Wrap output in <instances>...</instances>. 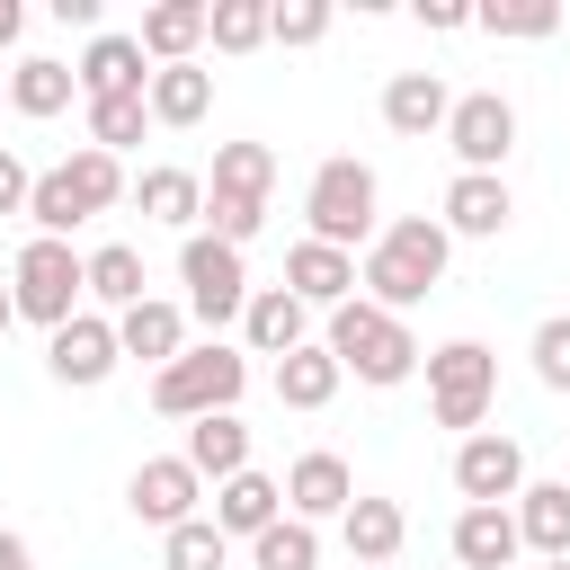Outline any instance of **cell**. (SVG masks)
<instances>
[{
  "instance_id": "40",
  "label": "cell",
  "mask_w": 570,
  "mask_h": 570,
  "mask_svg": "<svg viewBox=\"0 0 570 570\" xmlns=\"http://www.w3.org/2000/svg\"><path fill=\"white\" fill-rule=\"evenodd\" d=\"M419 27H436V36H454V27H472V9H463V0H419Z\"/></svg>"
},
{
  "instance_id": "28",
  "label": "cell",
  "mask_w": 570,
  "mask_h": 570,
  "mask_svg": "<svg viewBox=\"0 0 570 570\" xmlns=\"http://www.w3.org/2000/svg\"><path fill=\"white\" fill-rule=\"evenodd\" d=\"M205 107H214V71H196V62L151 71V125H205Z\"/></svg>"
},
{
  "instance_id": "13",
  "label": "cell",
  "mask_w": 570,
  "mask_h": 570,
  "mask_svg": "<svg viewBox=\"0 0 570 570\" xmlns=\"http://www.w3.org/2000/svg\"><path fill=\"white\" fill-rule=\"evenodd\" d=\"M142 36H89L80 53V98H151V71H142Z\"/></svg>"
},
{
  "instance_id": "7",
  "label": "cell",
  "mask_w": 570,
  "mask_h": 570,
  "mask_svg": "<svg viewBox=\"0 0 570 570\" xmlns=\"http://www.w3.org/2000/svg\"><path fill=\"white\" fill-rule=\"evenodd\" d=\"M490 392H499V356H490L481 338H445V347L428 356V410H436V428H463V436H481V410H490Z\"/></svg>"
},
{
  "instance_id": "9",
  "label": "cell",
  "mask_w": 570,
  "mask_h": 570,
  "mask_svg": "<svg viewBox=\"0 0 570 570\" xmlns=\"http://www.w3.org/2000/svg\"><path fill=\"white\" fill-rule=\"evenodd\" d=\"M445 142H454V160H463V169L499 178V160L517 151V107H508L499 89H472V98H454V116H445Z\"/></svg>"
},
{
  "instance_id": "20",
  "label": "cell",
  "mask_w": 570,
  "mask_h": 570,
  "mask_svg": "<svg viewBox=\"0 0 570 570\" xmlns=\"http://www.w3.org/2000/svg\"><path fill=\"white\" fill-rule=\"evenodd\" d=\"M525 534H517V508H463L454 517V561L463 570H517Z\"/></svg>"
},
{
  "instance_id": "26",
  "label": "cell",
  "mask_w": 570,
  "mask_h": 570,
  "mask_svg": "<svg viewBox=\"0 0 570 570\" xmlns=\"http://www.w3.org/2000/svg\"><path fill=\"white\" fill-rule=\"evenodd\" d=\"M187 463H196V481H205V472H214V481L249 472V428H240V410L196 419V428H187Z\"/></svg>"
},
{
  "instance_id": "36",
  "label": "cell",
  "mask_w": 570,
  "mask_h": 570,
  "mask_svg": "<svg viewBox=\"0 0 570 570\" xmlns=\"http://www.w3.org/2000/svg\"><path fill=\"white\" fill-rule=\"evenodd\" d=\"M267 18H276L267 0H214V27H205V36H214L223 53H249V45H267Z\"/></svg>"
},
{
  "instance_id": "29",
  "label": "cell",
  "mask_w": 570,
  "mask_h": 570,
  "mask_svg": "<svg viewBox=\"0 0 570 570\" xmlns=\"http://www.w3.org/2000/svg\"><path fill=\"white\" fill-rule=\"evenodd\" d=\"M134 205L151 214V223H205V178L196 169H142V187H134Z\"/></svg>"
},
{
  "instance_id": "2",
  "label": "cell",
  "mask_w": 570,
  "mask_h": 570,
  "mask_svg": "<svg viewBox=\"0 0 570 570\" xmlns=\"http://www.w3.org/2000/svg\"><path fill=\"white\" fill-rule=\"evenodd\" d=\"M330 356H338V374H356V383H410L419 374V338H410V321L401 312H383V303H338L330 312V338H321Z\"/></svg>"
},
{
  "instance_id": "23",
  "label": "cell",
  "mask_w": 570,
  "mask_h": 570,
  "mask_svg": "<svg viewBox=\"0 0 570 570\" xmlns=\"http://www.w3.org/2000/svg\"><path fill=\"white\" fill-rule=\"evenodd\" d=\"M338 534H347V561H356V570H383V561H401L410 517H401L392 499H356V508L338 517Z\"/></svg>"
},
{
  "instance_id": "39",
  "label": "cell",
  "mask_w": 570,
  "mask_h": 570,
  "mask_svg": "<svg viewBox=\"0 0 570 570\" xmlns=\"http://www.w3.org/2000/svg\"><path fill=\"white\" fill-rule=\"evenodd\" d=\"M27 196H36V169L18 151H0V214H27Z\"/></svg>"
},
{
  "instance_id": "35",
  "label": "cell",
  "mask_w": 570,
  "mask_h": 570,
  "mask_svg": "<svg viewBox=\"0 0 570 570\" xmlns=\"http://www.w3.org/2000/svg\"><path fill=\"white\" fill-rule=\"evenodd\" d=\"M472 27H490V36H525V45H534V36L561 27V9H552V0H490V9H472Z\"/></svg>"
},
{
  "instance_id": "41",
  "label": "cell",
  "mask_w": 570,
  "mask_h": 570,
  "mask_svg": "<svg viewBox=\"0 0 570 570\" xmlns=\"http://www.w3.org/2000/svg\"><path fill=\"white\" fill-rule=\"evenodd\" d=\"M0 570H36V552H27V534H0Z\"/></svg>"
},
{
  "instance_id": "4",
  "label": "cell",
  "mask_w": 570,
  "mask_h": 570,
  "mask_svg": "<svg viewBox=\"0 0 570 570\" xmlns=\"http://www.w3.org/2000/svg\"><path fill=\"white\" fill-rule=\"evenodd\" d=\"M9 294H18V321H36L45 338L62 330V321H80V294H89V258L71 249V240H27L18 249V267H9Z\"/></svg>"
},
{
  "instance_id": "27",
  "label": "cell",
  "mask_w": 570,
  "mask_h": 570,
  "mask_svg": "<svg viewBox=\"0 0 570 570\" xmlns=\"http://www.w3.org/2000/svg\"><path fill=\"white\" fill-rule=\"evenodd\" d=\"M71 89H80V71L53 62V53H27V62L9 71V107H18V116H62Z\"/></svg>"
},
{
  "instance_id": "43",
  "label": "cell",
  "mask_w": 570,
  "mask_h": 570,
  "mask_svg": "<svg viewBox=\"0 0 570 570\" xmlns=\"http://www.w3.org/2000/svg\"><path fill=\"white\" fill-rule=\"evenodd\" d=\"M9 321H18V294H9V285H0V330H9Z\"/></svg>"
},
{
  "instance_id": "33",
  "label": "cell",
  "mask_w": 570,
  "mask_h": 570,
  "mask_svg": "<svg viewBox=\"0 0 570 570\" xmlns=\"http://www.w3.org/2000/svg\"><path fill=\"white\" fill-rule=\"evenodd\" d=\"M142 125H151V98H89V151H125L142 142Z\"/></svg>"
},
{
  "instance_id": "21",
  "label": "cell",
  "mask_w": 570,
  "mask_h": 570,
  "mask_svg": "<svg viewBox=\"0 0 570 570\" xmlns=\"http://www.w3.org/2000/svg\"><path fill=\"white\" fill-rule=\"evenodd\" d=\"M276 517H285V490H276L267 472H232V481H214V525H223V534H249V543H258Z\"/></svg>"
},
{
  "instance_id": "14",
  "label": "cell",
  "mask_w": 570,
  "mask_h": 570,
  "mask_svg": "<svg viewBox=\"0 0 570 570\" xmlns=\"http://www.w3.org/2000/svg\"><path fill=\"white\" fill-rule=\"evenodd\" d=\"M285 294L338 312V303H356V258L330 249V240H294V249H285Z\"/></svg>"
},
{
  "instance_id": "10",
  "label": "cell",
  "mask_w": 570,
  "mask_h": 570,
  "mask_svg": "<svg viewBox=\"0 0 570 570\" xmlns=\"http://www.w3.org/2000/svg\"><path fill=\"white\" fill-rule=\"evenodd\" d=\"M454 490H463L472 508H508V499L525 490V445H517V436H490V428L463 436V445H454Z\"/></svg>"
},
{
  "instance_id": "32",
  "label": "cell",
  "mask_w": 570,
  "mask_h": 570,
  "mask_svg": "<svg viewBox=\"0 0 570 570\" xmlns=\"http://www.w3.org/2000/svg\"><path fill=\"white\" fill-rule=\"evenodd\" d=\"M223 561H232V534L214 517H187L160 534V570H223Z\"/></svg>"
},
{
  "instance_id": "11",
  "label": "cell",
  "mask_w": 570,
  "mask_h": 570,
  "mask_svg": "<svg viewBox=\"0 0 570 570\" xmlns=\"http://www.w3.org/2000/svg\"><path fill=\"white\" fill-rule=\"evenodd\" d=\"M196 490H205V481H196V463H187V454H151V463H134L125 508H134L142 525H160V534H169V525H187V517H196Z\"/></svg>"
},
{
  "instance_id": "6",
  "label": "cell",
  "mask_w": 570,
  "mask_h": 570,
  "mask_svg": "<svg viewBox=\"0 0 570 570\" xmlns=\"http://www.w3.org/2000/svg\"><path fill=\"white\" fill-rule=\"evenodd\" d=\"M374 205H383V187H374V169H365V160H321V169H312V187H303L312 240H330V249H347V258H356V240L374 232Z\"/></svg>"
},
{
  "instance_id": "15",
  "label": "cell",
  "mask_w": 570,
  "mask_h": 570,
  "mask_svg": "<svg viewBox=\"0 0 570 570\" xmlns=\"http://www.w3.org/2000/svg\"><path fill=\"white\" fill-rule=\"evenodd\" d=\"M517 223V196H508V178H481V169H463L454 187H445V232H463V240H499Z\"/></svg>"
},
{
  "instance_id": "25",
  "label": "cell",
  "mask_w": 570,
  "mask_h": 570,
  "mask_svg": "<svg viewBox=\"0 0 570 570\" xmlns=\"http://www.w3.org/2000/svg\"><path fill=\"white\" fill-rule=\"evenodd\" d=\"M267 187H276V151H267V142H223V151H214V187H205V196H223V205H267Z\"/></svg>"
},
{
  "instance_id": "45",
  "label": "cell",
  "mask_w": 570,
  "mask_h": 570,
  "mask_svg": "<svg viewBox=\"0 0 570 570\" xmlns=\"http://www.w3.org/2000/svg\"><path fill=\"white\" fill-rule=\"evenodd\" d=\"M0 107H9V89H0Z\"/></svg>"
},
{
  "instance_id": "24",
  "label": "cell",
  "mask_w": 570,
  "mask_h": 570,
  "mask_svg": "<svg viewBox=\"0 0 570 570\" xmlns=\"http://www.w3.org/2000/svg\"><path fill=\"white\" fill-rule=\"evenodd\" d=\"M517 534L543 561H570V481H525L517 490Z\"/></svg>"
},
{
  "instance_id": "16",
  "label": "cell",
  "mask_w": 570,
  "mask_h": 570,
  "mask_svg": "<svg viewBox=\"0 0 570 570\" xmlns=\"http://www.w3.org/2000/svg\"><path fill=\"white\" fill-rule=\"evenodd\" d=\"M240 330H249V347H258V356H276V365H285L294 347H312V338H303V330H312V303H303V294H285V285H258V294H249V312H240Z\"/></svg>"
},
{
  "instance_id": "5",
  "label": "cell",
  "mask_w": 570,
  "mask_h": 570,
  "mask_svg": "<svg viewBox=\"0 0 570 570\" xmlns=\"http://www.w3.org/2000/svg\"><path fill=\"white\" fill-rule=\"evenodd\" d=\"M240 383H249V356H240V347H223V338H205V347H187L178 365H160V374H151V410L196 428V419L232 410V401H240Z\"/></svg>"
},
{
  "instance_id": "12",
  "label": "cell",
  "mask_w": 570,
  "mask_h": 570,
  "mask_svg": "<svg viewBox=\"0 0 570 570\" xmlns=\"http://www.w3.org/2000/svg\"><path fill=\"white\" fill-rule=\"evenodd\" d=\"M116 356H125V347H116V321H98V312H80V321H62V330L45 338V374H53V383H80V392L107 383Z\"/></svg>"
},
{
  "instance_id": "8",
  "label": "cell",
  "mask_w": 570,
  "mask_h": 570,
  "mask_svg": "<svg viewBox=\"0 0 570 570\" xmlns=\"http://www.w3.org/2000/svg\"><path fill=\"white\" fill-rule=\"evenodd\" d=\"M178 285H187V312H196L205 330H223V321L249 312V267H240V249L214 240V232H187V249H178Z\"/></svg>"
},
{
  "instance_id": "44",
  "label": "cell",
  "mask_w": 570,
  "mask_h": 570,
  "mask_svg": "<svg viewBox=\"0 0 570 570\" xmlns=\"http://www.w3.org/2000/svg\"><path fill=\"white\" fill-rule=\"evenodd\" d=\"M543 570H570V561H543Z\"/></svg>"
},
{
  "instance_id": "31",
  "label": "cell",
  "mask_w": 570,
  "mask_h": 570,
  "mask_svg": "<svg viewBox=\"0 0 570 570\" xmlns=\"http://www.w3.org/2000/svg\"><path fill=\"white\" fill-rule=\"evenodd\" d=\"M330 392H338V356L330 347H294L276 365V401L285 410H330Z\"/></svg>"
},
{
  "instance_id": "34",
  "label": "cell",
  "mask_w": 570,
  "mask_h": 570,
  "mask_svg": "<svg viewBox=\"0 0 570 570\" xmlns=\"http://www.w3.org/2000/svg\"><path fill=\"white\" fill-rule=\"evenodd\" d=\"M249 561H258V570H312V561H321V534H312L303 517H276V525L249 543Z\"/></svg>"
},
{
  "instance_id": "18",
  "label": "cell",
  "mask_w": 570,
  "mask_h": 570,
  "mask_svg": "<svg viewBox=\"0 0 570 570\" xmlns=\"http://www.w3.org/2000/svg\"><path fill=\"white\" fill-rule=\"evenodd\" d=\"M285 508H294L303 525H321V517H347V508H356V472H347L338 454H303V463L285 472Z\"/></svg>"
},
{
  "instance_id": "42",
  "label": "cell",
  "mask_w": 570,
  "mask_h": 570,
  "mask_svg": "<svg viewBox=\"0 0 570 570\" xmlns=\"http://www.w3.org/2000/svg\"><path fill=\"white\" fill-rule=\"evenodd\" d=\"M18 27H27V9H18V0H0V45H18Z\"/></svg>"
},
{
  "instance_id": "22",
  "label": "cell",
  "mask_w": 570,
  "mask_h": 570,
  "mask_svg": "<svg viewBox=\"0 0 570 570\" xmlns=\"http://www.w3.org/2000/svg\"><path fill=\"white\" fill-rule=\"evenodd\" d=\"M205 27H214V0H160V9H142V53L169 71L205 45Z\"/></svg>"
},
{
  "instance_id": "1",
  "label": "cell",
  "mask_w": 570,
  "mask_h": 570,
  "mask_svg": "<svg viewBox=\"0 0 570 570\" xmlns=\"http://www.w3.org/2000/svg\"><path fill=\"white\" fill-rule=\"evenodd\" d=\"M445 258H454V232H445L436 214H401V223H383V232H374V249H365L356 285H365V303L410 312V303H428V294L445 285Z\"/></svg>"
},
{
  "instance_id": "46",
  "label": "cell",
  "mask_w": 570,
  "mask_h": 570,
  "mask_svg": "<svg viewBox=\"0 0 570 570\" xmlns=\"http://www.w3.org/2000/svg\"><path fill=\"white\" fill-rule=\"evenodd\" d=\"M383 570H392V561H383Z\"/></svg>"
},
{
  "instance_id": "19",
  "label": "cell",
  "mask_w": 570,
  "mask_h": 570,
  "mask_svg": "<svg viewBox=\"0 0 570 570\" xmlns=\"http://www.w3.org/2000/svg\"><path fill=\"white\" fill-rule=\"evenodd\" d=\"M445 116H454V89L436 80V71H392V89H383V125L392 134H445Z\"/></svg>"
},
{
  "instance_id": "17",
  "label": "cell",
  "mask_w": 570,
  "mask_h": 570,
  "mask_svg": "<svg viewBox=\"0 0 570 570\" xmlns=\"http://www.w3.org/2000/svg\"><path fill=\"white\" fill-rule=\"evenodd\" d=\"M116 347H125V356H142V365L160 374V365H178V356H187V312L151 294V303H134V312H116Z\"/></svg>"
},
{
  "instance_id": "37",
  "label": "cell",
  "mask_w": 570,
  "mask_h": 570,
  "mask_svg": "<svg viewBox=\"0 0 570 570\" xmlns=\"http://www.w3.org/2000/svg\"><path fill=\"white\" fill-rule=\"evenodd\" d=\"M267 36H276V45H321V36H330V0H276Z\"/></svg>"
},
{
  "instance_id": "38",
  "label": "cell",
  "mask_w": 570,
  "mask_h": 570,
  "mask_svg": "<svg viewBox=\"0 0 570 570\" xmlns=\"http://www.w3.org/2000/svg\"><path fill=\"white\" fill-rule=\"evenodd\" d=\"M534 374H543L552 392H570V312H552V321L534 330Z\"/></svg>"
},
{
  "instance_id": "30",
  "label": "cell",
  "mask_w": 570,
  "mask_h": 570,
  "mask_svg": "<svg viewBox=\"0 0 570 570\" xmlns=\"http://www.w3.org/2000/svg\"><path fill=\"white\" fill-rule=\"evenodd\" d=\"M89 303H107V312H134V303H151V294H142V249H125V240L89 249Z\"/></svg>"
},
{
  "instance_id": "3",
  "label": "cell",
  "mask_w": 570,
  "mask_h": 570,
  "mask_svg": "<svg viewBox=\"0 0 570 570\" xmlns=\"http://www.w3.org/2000/svg\"><path fill=\"white\" fill-rule=\"evenodd\" d=\"M116 196H125V169H116V151H89V142H80L62 169H45V178H36V196H27V223H36L45 240H62V232H80L89 214H107Z\"/></svg>"
}]
</instances>
